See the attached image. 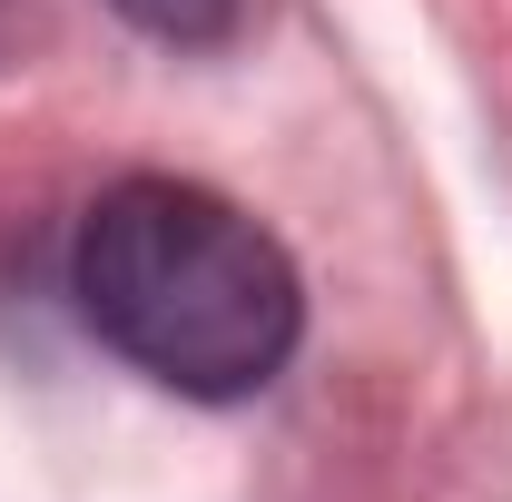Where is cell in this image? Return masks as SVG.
<instances>
[{"instance_id": "cell-1", "label": "cell", "mask_w": 512, "mask_h": 502, "mask_svg": "<svg viewBox=\"0 0 512 502\" xmlns=\"http://www.w3.org/2000/svg\"><path fill=\"white\" fill-rule=\"evenodd\" d=\"M69 286L99 345H119L138 375L178 384V394H256L296 355V266L256 227L247 207L188 178H128L89 207Z\"/></svg>"}, {"instance_id": "cell-2", "label": "cell", "mask_w": 512, "mask_h": 502, "mask_svg": "<svg viewBox=\"0 0 512 502\" xmlns=\"http://www.w3.org/2000/svg\"><path fill=\"white\" fill-rule=\"evenodd\" d=\"M109 10H128L138 30H158V40H178V50H207V40L237 30V0H109Z\"/></svg>"}]
</instances>
